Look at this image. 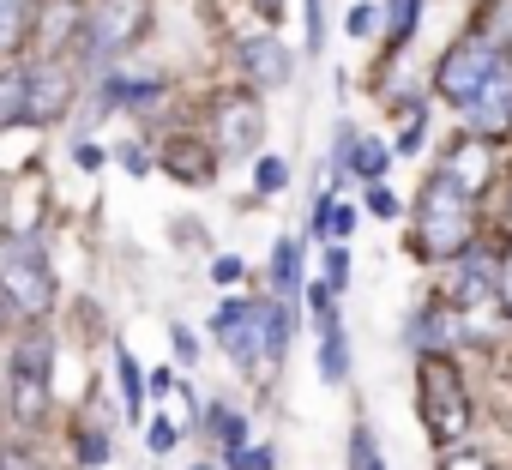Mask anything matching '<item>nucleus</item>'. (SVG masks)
Masks as SVG:
<instances>
[{
  "label": "nucleus",
  "instance_id": "obj_26",
  "mask_svg": "<svg viewBox=\"0 0 512 470\" xmlns=\"http://www.w3.org/2000/svg\"><path fill=\"white\" fill-rule=\"evenodd\" d=\"M175 440H181V428H175L169 416H157V422H151V452H175Z\"/></svg>",
  "mask_w": 512,
  "mask_h": 470
},
{
  "label": "nucleus",
  "instance_id": "obj_33",
  "mask_svg": "<svg viewBox=\"0 0 512 470\" xmlns=\"http://www.w3.org/2000/svg\"><path fill=\"white\" fill-rule=\"evenodd\" d=\"M211 278H217V284H235V278H241V260H229V254L211 260Z\"/></svg>",
  "mask_w": 512,
  "mask_h": 470
},
{
  "label": "nucleus",
  "instance_id": "obj_23",
  "mask_svg": "<svg viewBox=\"0 0 512 470\" xmlns=\"http://www.w3.org/2000/svg\"><path fill=\"white\" fill-rule=\"evenodd\" d=\"M73 452H79L85 470H97V464H109V434H103V428H79V434H73Z\"/></svg>",
  "mask_w": 512,
  "mask_h": 470
},
{
  "label": "nucleus",
  "instance_id": "obj_30",
  "mask_svg": "<svg viewBox=\"0 0 512 470\" xmlns=\"http://www.w3.org/2000/svg\"><path fill=\"white\" fill-rule=\"evenodd\" d=\"M169 344H175V362H199V344H193V332H187V326H175V332H169Z\"/></svg>",
  "mask_w": 512,
  "mask_h": 470
},
{
  "label": "nucleus",
  "instance_id": "obj_6",
  "mask_svg": "<svg viewBox=\"0 0 512 470\" xmlns=\"http://www.w3.org/2000/svg\"><path fill=\"white\" fill-rule=\"evenodd\" d=\"M145 31V0H97V13L85 19V61L103 67Z\"/></svg>",
  "mask_w": 512,
  "mask_h": 470
},
{
  "label": "nucleus",
  "instance_id": "obj_28",
  "mask_svg": "<svg viewBox=\"0 0 512 470\" xmlns=\"http://www.w3.org/2000/svg\"><path fill=\"white\" fill-rule=\"evenodd\" d=\"M326 284H332V290H338V284H350V254H344V248H332V254H326Z\"/></svg>",
  "mask_w": 512,
  "mask_h": 470
},
{
  "label": "nucleus",
  "instance_id": "obj_24",
  "mask_svg": "<svg viewBox=\"0 0 512 470\" xmlns=\"http://www.w3.org/2000/svg\"><path fill=\"white\" fill-rule=\"evenodd\" d=\"M350 470H386V464H380V446H374V434H368V428H356V434H350Z\"/></svg>",
  "mask_w": 512,
  "mask_h": 470
},
{
  "label": "nucleus",
  "instance_id": "obj_18",
  "mask_svg": "<svg viewBox=\"0 0 512 470\" xmlns=\"http://www.w3.org/2000/svg\"><path fill=\"white\" fill-rule=\"evenodd\" d=\"M115 380H121V404H127V422L139 416V404H145V374H139V362L127 356V350H115Z\"/></svg>",
  "mask_w": 512,
  "mask_h": 470
},
{
  "label": "nucleus",
  "instance_id": "obj_34",
  "mask_svg": "<svg viewBox=\"0 0 512 470\" xmlns=\"http://www.w3.org/2000/svg\"><path fill=\"white\" fill-rule=\"evenodd\" d=\"M368 31H374V7H356L350 13V37H368Z\"/></svg>",
  "mask_w": 512,
  "mask_h": 470
},
{
  "label": "nucleus",
  "instance_id": "obj_4",
  "mask_svg": "<svg viewBox=\"0 0 512 470\" xmlns=\"http://www.w3.org/2000/svg\"><path fill=\"white\" fill-rule=\"evenodd\" d=\"M416 229H422V248H428L434 260H452V254H464V242H470V193H464L458 181L434 175V181L422 187Z\"/></svg>",
  "mask_w": 512,
  "mask_h": 470
},
{
  "label": "nucleus",
  "instance_id": "obj_16",
  "mask_svg": "<svg viewBox=\"0 0 512 470\" xmlns=\"http://www.w3.org/2000/svg\"><path fill=\"white\" fill-rule=\"evenodd\" d=\"M440 175H446V181H458L464 193H476V187L488 181V151H482V145H458V151H452V163H446Z\"/></svg>",
  "mask_w": 512,
  "mask_h": 470
},
{
  "label": "nucleus",
  "instance_id": "obj_7",
  "mask_svg": "<svg viewBox=\"0 0 512 470\" xmlns=\"http://www.w3.org/2000/svg\"><path fill=\"white\" fill-rule=\"evenodd\" d=\"M494 61H500V43H458L446 61H440V91L464 109L482 85H488V73H494Z\"/></svg>",
  "mask_w": 512,
  "mask_h": 470
},
{
  "label": "nucleus",
  "instance_id": "obj_11",
  "mask_svg": "<svg viewBox=\"0 0 512 470\" xmlns=\"http://www.w3.org/2000/svg\"><path fill=\"white\" fill-rule=\"evenodd\" d=\"M67 91H73L67 67H55V61H31V121L61 115V109H67Z\"/></svg>",
  "mask_w": 512,
  "mask_h": 470
},
{
  "label": "nucleus",
  "instance_id": "obj_31",
  "mask_svg": "<svg viewBox=\"0 0 512 470\" xmlns=\"http://www.w3.org/2000/svg\"><path fill=\"white\" fill-rule=\"evenodd\" d=\"M368 211H374V217H398V199H392L386 187H374V193H368Z\"/></svg>",
  "mask_w": 512,
  "mask_h": 470
},
{
  "label": "nucleus",
  "instance_id": "obj_38",
  "mask_svg": "<svg viewBox=\"0 0 512 470\" xmlns=\"http://www.w3.org/2000/svg\"><path fill=\"white\" fill-rule=\"evenodd\" d=\"M193 470H211V464H193Z\"/></svg>",
  "mask_w": 512,
  "mask_h": 470
},
{
  "label": "nucleus",
  "instance_id": "obj_15",
  "mask_svg": "<svg viewBox=\"0 0 512 470\" xmlns=\"http://www.w3.org/2000/svg\"><path fill=\"white\" fill-rule=\"evenodd\" d=\"M37 25V0H0V55H13Z\"/></svg>",
  "mask_w": 512,
  "mask_h": 470
},
{
  "label": "nucleus",
  "instance_id": "obj_9",
  "mask_svg": "<svg viewBox=\"0 0 512 470\" xmlns=\"http://www.w3.org/2000/svg\"><path fill=\"white\" fill-rule=\"evenodd\" d=\"M260 127H266V115L253 109V97H223L217 103V145L229 157H247L253 145H260Z\"/></svg>",
  "mask_w": 512,
  "mask_h": 470
},
{
  "label": "nucleus",
  "instance_id": "obj_2",
  "mask_svg": "<svg viewBox=\"0 0 512 470\" xmlns=\"http://www.w3.org/2000/svg\"><path fill=\"white\" fill-rule=\"evenodd\" d=\"M0 296L25 320H43L55 308V272H49V254H43L37 235H13L0 248Z\"/></svg>",
  "mask_w": 512,
  "mask_h": 470
},
{
  "label": "nucleus",
  "instance_id": "obj_20",
  "mask_svg": "<svg viewBox=\"0 0 512 470\" xmlns=\"http://www.w3.org/2000/svg\"><path fill=\"white\" fill-rule=\"evenodd\" d=\"M163 85L157 79H109L103 85V103H157Z\"/></svg>",
  "mask_w": 512,
  "mask_h": 470
},
{
  "label": "nucleus",
  "instance_id": "obj_32",
  "mask_svg": "<svg viewBox=\"0 0 512 470\" xmlns=\"http://www.w3.org/2000/svg\"><path fill=\"white\" fill-rule=\"evenodd\" d=\"M115 157H121V163H127V175H145V169H151V163H145V151H139V145H121V151H115Z\"/></svg>",
  "mask_w": 512,
  "mask_h": 470
},
{
  "label": "nucleus",
  "instance_id": "obj_17",
  "mask_svg": "<svg viewBox=\"0 0 512 470\" xmlns=\"http://www.w3.org/2000/svg\"><path fill=\"white\" fill-rule=\"evenodd\" d=\"M163 169H169V175H181V181H211V163H205V151H199L193 139H175V145H169V157H163Z\"/></svg>",
  "mask_w": 512,
  "mask_h": 470
},
{
  "label": "nucleus",
  "instance_id": "obj_14",
  "mask_svg": "<svg viewBox=\"0 0 512 470\" xmlns=\"http://www.w3.org/2000/svg\"><path fill=\"white\" fill-rule=\"evenodd\" d=\"M320 374L338 386L344 374H350V338H344V326H338V314H320Z\"/></svg>",
  "mask_w": 512,
  "mask_h": 470
},
{
  "label": "nucleus",
  "instance_id": "obj_35",
  "mask_svg": "<svg viewBox=\"0 0 512 470\" xmlns=\"http://www.w3.org/2000/svg\"><path fill=\"white\" fill-rule=\"evenodd\" d=\"M332 229L350 235V229H356V211H350V205H332Z\"/></svg>",
  "mask_w": 512,
  "mask_h": 470
},
{
  "label": "nucleus",
  "instance_id": "obj_27",
  "mask_svg": "<svg viewBox=\"0 0 512 470\" xmlns=\"http://www.w3.org/2000/svg\"><path fill=\"white\" fill-rule=\"evenodd\" d=\"M440 470H488V458H482V452H470V446H458V452H446V458H440Z\"/></svg>",
  "mask_w": 512,
  "mask_h": 470
},
{
  "label": "nucleus",
  "instance_id": "obj_22",
  "mask_svg": "<svg viewBox=\"0 0 512 470\" xmlns=\"http://www.w3.org/2000/svg\"><path fill=\"white\" fill-rule=\"evenodd\" d=\"M386 157H392V151H386V145H374V139H356V145H350V169H356V175H368V181H380Z\"/></svg>",
  "mask_w": 512,
  "mask_h": 470
},
{
  "label": "nucleus",
  "instance_id": "obj_25",
  "mask_svg": "<svg viewBox=\"0 0 512 470\" xmlns=\"http://www.w3.org/2000/svg\"><path fill=\"white\" fill-rule=\"evenodd\" d=\"M253 181H260V193H278V187L290 181V169H284V157H260V169H253Z\"/></svg>",
  "mask_w": 512,
  "mask_h": 470
},
{
  "label": "nucleus",
  "instance_id": "obj_19",
  "mask_svg": "<svg viewBox=\"0 0 512 470\" xmlns=\"http://www.w3.org/2000/svg\"><path fill=\"white\" fill-rule=\"evenodd\" d=\"M272 278H278V296L290 302V296H296V278H302V248L290 242V235H284L278 254H272Z\"/></svg>",
  "mask_w": 512,
  "mask_h": 470
},
{
  "label": "nucleus",
  "instance_id": "obj_37",
  "mask_svg": "<svg viewBox=\"0 0 512 470\" xmlns=\"http://www.w3.org/2000/svg\"><path fill=\"white\" fill-rule=\"evenodd\" d=\"M0 326H7V296H0Z\"/></svg>",
  "mask_w": 512,
  "mask_h": 470
},
{
  "label": "nucleus",
  "instance_id": "obj_5",
  "mask_svg": "<svg viewBox=\"0 0 512 470\" xmlns=\"http://www.w3.org/2000/svg\"><path fill=\"white\" fill-rule=\"evenodd\" d=\"M422 416L440 440H458L464 422H470V404H464V386H458V368L446 356H422Z\"/></svg>",
  "mask_w": 512,
  "mask_h": 470
},
{
  "label": "nucleus",
  "instance_id": "obj_10",
  "mask_svg": "<svg viewBox=\"0 0 512 470\" xmlns=\"http://www.w3.org/2000/svg\"><path fill=\"white\" fill-rule=\"evenodd\" d=\"M241 67H247V79L253 85H290V49L278 43V37H253V43H241Z\"/></svg>",
  "mask_w": 512,
  "mask_h": 470
},
{
  "label": "nucleus",
  "instance_id": "obj_12",
  "mask_svg": "<svg viewBox=\"0 0 512 470\" xmlns=\"http://www.w3.org/2000/svg\"><path fill=\"white\" fill-rule=\"evenodd\" d=\"M19 121H31V61L0 73V133L19 127Z\"/></svg>",
  "mask_w": 512,
  "mask_h": 470
},
{
  "label": "nucleus",
  "instance_id": "obj_8",
  "mask_svg": "<svg viewBox=\"0 0 512 470\" xmlns=\"http://www.w3.org/2000/svg\"><path fill=\"white\" fill-rule=\"evenodd\" d=\"M464 115H470V127H482V133H506V127H512V55H506V49H500L494 73H488V85L464 103Z\"/></svg>",
  "mask_w": 512,
  "mask_h": 470
},
{
  "label": "nucleus",
  "instance_id": "obj_21",
  "mask_svg": "<svg viewBox=\"0 0 512 470\" xmlns=\"http://www.w3.org/2000/svg\"><path fill=\"white\" fill-rule=\"evenodd\" d=\"M452 326H458V320H452V308H446V314H440V308H434V314H422V320H416V326H410V338H416V344H422V350H440V344H446V338H452Z\"/></svg>",
  "mask_w": 512,
  "mask_h": 470
},
{
  "label": "nucleus",
  "instance_id": "obj_36",
  "mask_svg": "<svg viewBox=\"0 0 512 470\" xmlns=\"http://www.w3.org/2000/svg\"><path fill=\"white\" fill-rule=\"evenodd\" d=\"M500 302L512 308V248H506V260H500Z\"/></svg>",
  "mask_w": 512,
  "mask_h": 470
},
{
  "label": "nucleus",
  "instance_id": "obj_29",
  "mask_svg": "<svg viewBox=\"0 0 512 470\" xmlns=\"http://www.w3.org/2000/svg\"><path fill=\"white\" fill-rule=\"evenodd\" d=\"M103 157H109V151H103V145H91V139H79V145H73V163H79V169H103Z\"/></svg>",
  "mask_w": 512,
  "mask_h": 470
},
{
  "label": "nucleus",
  "instance_id": "obj_13",
  "mask_svg": "<svg viewBox=\"0 0 512 470\" xmlns=\"http://www.w3.org/2000/svg\"><path fill=\"white\" fill-rule=\"evenodd\" d=\"M494 290H500V272H494L488 260H464V266H458L452 308H482V302H494Z\"/></svg>",
  "mask_w": 512,
  "mask_h": 470
},
{
  "label": "nucleus",
  "instance_id": "obj_1",
  "mask_svg": "<svg viewBox=\"0 0 512 470\" xmlns=\"http://www.w3.org/2000/svg\"><path fill=\"white\" fill-rule=\"evenodd\" d=\"M211 326H217V338H223V350H229V362L241 374H253L260 362H278L284 344H290L284 302H223L211 314Z\"/></svg>",
  "mask_w": 512,
  "mask_h": 470
},
{
  "label": "nucleus",
  "instance_id": "obj_3",
  "mask_svg": "<svg viewBox=\"0 0 512 470\" xmlns=\"http://www.w3.org/2000/svg\"><path fill=\"white\" fill-rule=\"evenodd\" d=\"M49 380H55V338L37 326V332L19 338L13 368H7V398H13V416H19L25 428H37V422L49 416V398H55Z\"/></svg>",
  "mask_w": 512,
  "mask_h": 470
}]
</instances>
